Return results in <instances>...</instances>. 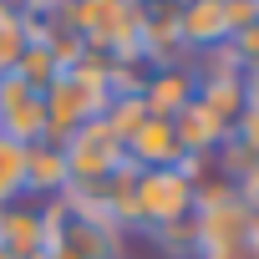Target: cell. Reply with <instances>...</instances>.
I'll return each mask as SVG.
<instances>
[{
    "label": "cell",
    "mask_w": 259,
    "mask_h": 259,
    "mask_svg": "<svg viewBox=\"0 0 259 259\" xmlns=\"http://www.w3.org/2000/svg\"><path fill=\"white\" fill-rule=\"evenodd\" d=\"M193 92H198V76H193V61H173V66H153L148 71V81H143V107H148V117H178L188 102H193Z\"/></svg>",
    "instance_id": "6"
},
{
    "label": "cell",
    "mask_w": 259,
    "mask_h": 259,
    "mask_svg": "<svg viewBox=\"0 0 259 259\" xmlns=\"http://www.w3.org/2000/svg\"><path fill=\"white\" fill-rule=\"evenodd\" d=\"M61 153H66V173H71V183H102V178H112V173L127 163V143L112 133L107 122H87V127H76V133L61 143Z\"/></svg>",
    "instance_id": "3"
},
{
    "label": "cell",
    "mask_w": 259,
    "mask_h": 259,
    "mask_svg": "<svg viewBox=\"0 0 259 259\" xmlns=\"http://www.w3.org/2000/svg\"><path fill=\"white\" fill-rule=\"evenodd\" d=\"M198 259H259V224H254L249 234H239V239L219 244V249H203Z\"/></svg>",
    "instance_id": "12"
},
{
    "label": "cell",
    "mask_w": 259,
    "mask_h": 259,
    "mask_svg": "<svg viewBox=\"0 0 259 259\" xmlns=\"http://www.w3.org/2000/svg\"><path fill=\"white\" fill-rule=\"evenodd\" d=\"M127 163H133V168H178V163H188L173 122L168 117H148L138 133L127 138Z\"/></svg>",
    "instance_id": "7"
},
{
    "label": "cell",
    "mask_w": 259,
    "mask_h": 259,
    "mask_svg": "<svg viewBox=\"0 0 259 259\" xmlns=\"http://www.w3.org/2000/svg\"><path fill=\"white\" fill-rule=\"evenodd\" d=\"M26 168H31V148L0 133V208L26 198Z\"/></svg>",
    "instance_id": "8"
},
{
    "label": "cell",
    "mask_w": 259,
    "mask_h": 259,
    "mask_svg": "<svg viewBox=\"0 0 259 259\" xmlns=\"http://www.w3.org/2000/svg\"><path fill=\"white\" fill-rule=\"evenodd\" d=\"M117 97V81H112V61H97V56H81L76 66H66L51 87H46V143H66L76 127L87 122H102L107 102Z\"/></svg>",
    "instance_id": "1"
},
{
    "label": "cell",
    "mask_w": 259,
    "mask_h": 259,
    "mask_svg": "<svg viewBox=\"0 0 259 259\" xmlns=\"http://www.w3.org/2000/svg\"><path fill=\"white\" fill-rule=\"evenodd\" d=\"M229 11L224 0H178V46L203 56V51H219L229 46Z\"/></svg>",
    "instance_id": "5"
},
{
    "label": "cell",
    "mask_w": 259,
    "mask_h": 259,
    "mask_svg": "<svg viewBox=\"0 0 259 259\" xmlns=\"http://www.w3.org/2000/svg\"><path fill=\"white\" fill-rule=\"evenodd\" d=\"M21 46H26V21H21V11L11 6V0H0V76L16 71Z\"/></svg>",
    "instance_id": "9"
},
{
    "label": "cell",
    "mask_w": 259,
    "mask_h": 259,
    "mask_svg": "<svg viewBox=\"0 0 259 259\" xmlns=\"http://www.w3.org/2000/svg\"><path fill=\"white\" fill-rule=\"evenodd\" d=\"M229 56H234L239 71H259V21L229 36Z\"/></svg>",
    "instance_id": "11"
},
{
    "label": "cell",
    "mask_w": 259,
    "mask_h": 259,
    "mask_svg": "<svg viewBox=\"0 0 259 259\" xmlns=\"http://www.w3.org/2000/svg\"><path fill=\"white\" fill-rule=\"evenodd\" d=\"M198 213V188H193V163L178 168H143L138 173V198H133V229H168Z\"/></svg>",
    "instance_id": "2"
},
{
    "label": "cell",
    "mask_w": 259,
    "mask_h": 259,
    "mask_svg": "<svg viewBox=\"0 0 259 259\" xmlns=\"http://www.w3.org/2000/svg\"><path fill=\"white\" fill-rule=\"evenodd\" d=\"M244 112L259 117V71H244Z\"/></svg>",
    "instance_id": "13"
},
{
    "label": "cell",
    "mask_w": 259,
    "mask_h": 259,
    "mask_svg": "<svg viewBox=\"0 0 259 259\" xmlns=\"http://www.w3.org/2000/svg\"><path fill=\"white\" fill-rule=\"evenodd\" d=\"M148 239H153V244H158L168 259H188V254L198 259V224H193V219H183V224H168V229H153Z\"/></svg>",
    "instance_id": "10"
},
{
    "label": "cell",
    "mask_w": 259,
    "mask_h": 259,
    "mask_svg": "<svg viewBox=\"0 0 259 259\" xmlns=\"http://www.w3.org/2000/svg\"><path fill=\"white\" fill-rule=\"evenodd\" d=\"M0 133L26 143V148L46 143V92L21 81L16 71L0 76Z\"/></svg>",
    "instance_id": "4"
},
{
    "label": "cell",
    "mask_w": 259,
    "mask_h": 259,
    "mask_svg": "<svg viewBox=\"0 0 259 259\" xmlns=\"http://www.w3.org/2000/svg\"><path fill=\"white\" fill-rule=\"evenodd\" d=\"M0 259H16V254H6V249H0Z\"/></svg>",
    "instance_id": "14"
}]
</instances>
